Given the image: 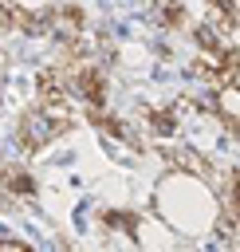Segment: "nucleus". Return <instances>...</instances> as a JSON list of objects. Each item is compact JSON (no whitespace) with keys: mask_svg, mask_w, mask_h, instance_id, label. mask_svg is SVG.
I'll return each mask as SVG.
<instances>
[{"mask_svg":"<svg viewBox=\"0 0 240 252\" xmlns=\"http://www.w3.org/2000/svg\"><path fill=\"white\" fill-rule=\"evenodd\" d=\"M153 209L177 236H205L216 224V197L209 193V185L201 177H185L177 169L161 181Z\"/></svg>","mask_w":240,"mask_h":252,"instance_id":"1","label":"nucleus"},{"mask_svg":"<svg viewBox=\"0 0 240 252\" xmlns=\"http://www.w3.org/2000/svg\"><path fill=\"white\" fill-rule=\"evenodd\" d=\"M55 138H59V126H55L39 106H31V110L20 114V126H16V146H20V154H35V150L51 146Z\"/></svg>","mask_w":240,"mask_h":252,"instance_id":"2","label":"nucleus"},{"mask_svg":"<svg viewBox=\"0 0 240 252\" xmlns=\"http://www.w3.org/2000/svg\"><path fill=\"white\" fill-rule=\"evenodd\" d=\"M130 240H134L142 252H173L177 232H173L161 217H134V232H130Z\"/></svg>","mask_w":240,"mask_h":252,"instance_id":"3","label":"nucleus"},{"mask_svg":"<svg viewBox=\"0 0 240 252\" xmlns=\"http://www.w3.org/2000/svg\"><path fill=\"white\" fill-rule=\"evenodd\" d=\"M0 189L12 201H31L35 197V177L28 173L24 161H0Z\"/></svg>","mask_w":240,"mask_h":252,"instance_id":"4","label":"nucleus"},{"mask_svg":"<svg viewBox=\"0 0 240 252\" xmlns=\"http://www.w3.org/2000/svg\"><path fill=\"white\" fill-rule=\"evenodd\" d=\"M212 114L224 130H240V87L236 83H224L212 91Z\"/></svg>","mask_w":240,"mask_h":252,"instance_id":"5","label":"nucleus"},{"mask_svg":"<svg viewBox=\"0 0 240 252\" xmlns=\"http://www.w3.org/2000/svg\"><path fill=\"white\" fill-rule=\"evenodd\" d=\"M228 193H232V201H236V213H240V169H232V173H228Z\"/></svg>","mask_w":240,"mask_h":252,"instance_id":"6","label":"nucleus"},{"mask_svg":"<svg viewBox=\"0 0 240 252\" xmlns=\"http://www.w3.org/2000/svg\"><path fill=\"white\" fill-rule=\"evenodd\" d=\"M0 252H35V248H28L24 240H0Z\"/></svg>","mask_w":240,"mask_h":252,"instance_id":"7","label":"nucleus"},{"mask_svg":"<svg viewBox=\"0 0 240 252\" xmlns=\"http://www.w3.org/2000/svg\"><path fill=\"white\" fill-rule=\"evenodd\" d=\"M232 83H236V87H240V63H236V75H232Z\"/></svg>","mask_w":240,"mask_h":252,"instance_id":"8","label":"nucleus"},{"mask_svg":"<svg viewBox=\"0 0 240 252\" xmlns=\"http://www.w3.org/2000/svg\"><path fill=\"white\" fill-rule=\"evenodd\" d=\"M0 102H4V98H0Z\"/></svg>","mask_w":240,"mask_h":252,"instance_id":"9","label":"nucleus"}]
</instances>
